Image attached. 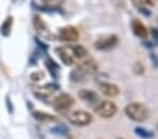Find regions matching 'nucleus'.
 I'll use <instances>...</instances> for the list:
<instances>
[{
    "label": "nucleus",
    "mask_w": 158,
    "mask_h": 139,
    "mask_svg": "<svg viewBox=\"0 0 158 139\" xmlns=\"http://www.w3.org/2000/svg\"><path fill=\"white\" fill-rule=\"evenodd\" d=\"M97 69H98V65L94 59H91V58L84 59L77 65L76 69H73V72L70 73V79H72V82H81L85 77H88L89 75L95 73Z\"/></svg>",
    "instance_id": "1"
},
{
    "label": "nucleus",
    "mask_w": 158,
    "mask_h": 139,
    "mask_svg": "<svg viewBox=\"0 0 158 139\" xmlns=\"http://www.w3.org/2000/svg\"><path fill=\"white\" fill-rule=\"evenodd\" d=\"M125 114L134 122H144L150 117V110L143 103H130L126 106Z\"/></svg>",
    "instance_id": "2"
},
{
    "label": "nucleus",
    "mask_w": 158,
    "mask_h": 139,
    "mask_svg": "<svg viewBox=\"0 0 158 139\" xmlns=\"http://www.w3.org/2000/svg\"><path fill=\"white\" fill-rule=\"evenodd\" d=\"M67 119H69L70 124L76 125V127H87V125L93 124V121H94L93 114L88 111H84V110L70 111L67 114Z\"/></svg>",
    "instance_id": "3"
},
{
    "label": "nucleus",
    "mask_w": 158,
    "mask_h": 139,
    "mask_svg": "<svg viewBox=\"0 0 158 139\" xmlns=\"http://www.w3.org/2000/svg\"><path fill=\"white\" fill-rule=\"evenodd\" d=\"M74 106V97L69 93H60L53 98V108L57 112H67Z\"/></svg>",
    "instance_id": "4"
},
{
    "label": "nucleus",
    "mask_w": 158,
    "mask_h": 139,
    "mask_svg": "<svg viewBox=\"0 0 158 139\" xmlns=\"http://www.w3.org/2000/svg\"><path fill=\"white\" fill-rule=\"evenodd\" d=\"M95 112H97V115H99L101 118H105V119L114 118L118 114V106L110 100L99 101L95 106Z\"/></svg>",
    "instance_id": "5"
},
{
    "label": "nucleus",
    "mask_w": 158,
    "mask_h": 139,
    "mask_svg": "<svg viewBox=\"0 0 158 139\" xmlns=\"http://www.w3.org/2000/svg\"><path fill=\"white\" fill-rule=\"evenodd\" d=\"M118 41H119V38H118V35H115V34L101 35L99 38H97V41L94 42V46H95V49H98V51H109V49H112L114 46H116Z\"/></svg>",
    "instance_id": "6"
},
{
    "label": "nucleus",
    "mask_w": 158,
    "mask_h": 139,
    "mask_svg": "<svg viewBox=\"0 0 158 139\" xmlns=\"http://www.w3.org/2000/svg\"><path fill=\"white\" fill-rule=\"evenodd\" d=\"M78 38H80V31L77 30V27L67 25L59 30V39L66 44H74L78 41Z\"/></svg>",
    "instance_id": "7"
},
{
    "label": "nucleus",
    "mask_w": 158,
    "mask_h": 139,
    "mask_svg": "<svg viewBox=\"0 0 158 139\" xmlns=\"http://www.w3.org/2000/svg\"><path fill=\"white\" fill-rule=\"evenodd\" d=\"M56 55L59 56L62 63L66 65V66H72V65L76 63V58H74V55H73V52H72V49H70L69 45L56 48Z\"/></svg>",
    "instance_id": "8"
},
{
    "label": "nucleus",
    "mask_w": 158,
    "mask_h": 139,
    "mask_svg": "<svg viewBox=\"0 0 158 139\" xmlns=\"http://www.w3.org/2000/svg\"><path fill=\"white\" fill-rule=\"evenodd\" d=\"M99 90L105 97H118L120 94V89L115 83H101Z\"/></svg>",
    "instance_id": "9"
},
{
    "label": "nucleus",
    "mask_w": 158,
    "mask_h": 139,
    "mask_svg": "<svg viewBox=\"0 0 158 139\" xmlns=\"http://www.w3.org/2000/svg\"><path fill=\"white\" fill-rule=\"evenodd\" d=\"M78 97H80V98L84 101V103L89 104V106H97V103H98V100H99L98 94H97L95 91L87 90V89H84V90H80V91H78Z\"/></svg>",
    "instance_id": "10"
},
{
    "label": "nucleus",
    "mask_w": 158,
    "mask_h": 139,
    "mask_svg": "<svg viewBox=\"0 0 158 139\" xmlns=\"http://www.w3.org/2000/svg\"><path fill=\"white\" fill-rule=\"evenodd\" d=\"M131 31L134 35H137L139 38L146 39L148 37V28L140 21V20H133L131 21Z\"/></svg>",
    "instance_id": "11"
},
{
    "label": "nucleus",
    "mask_w": 158,
    "mask_h": 139,
    "mask_svg": "<svg viewBox=\"0 0 158 139\" xmlns=\"http://www.w3.org/2000/svg\"><path fill=\"white\" fill-rule=\"evenodd\" d=\"M32 24H34V28L36 30V33L38 34H42V35H49L48 27H46V24H45L44 20H42L39 15H35V17L32 18Z\"/></svg>",
    "instance_id": "12"
},
{
    "label": "nucleus",
    "mask_w": 158,
    "mask_h": 139,
    "mask_svg": "<svg viewBox=\"0 0 158 139\" xmlns=\"http://www.w3.org/2000/svg\"><path fill=\"white\" fill-rule=\"evenodd\" d=\"M32 115H34V118L38 119L39 122H53V121H56V117H53L52 114H48V112L34 111Z\"/></svg>",
    "instance_id": "13"
},
{
    "label": "nucleus",
    "mask_w": 158,
    "mask_h": 139,
    "mask_svg": "<svg viewBox=\"0 0 158 139\" xmlns=\"http://www.w3.org/2000/svg\"><path fill=\"white\" fill-rule=\"evenodd\" d=\"M70 49H72L73 55H74L76 61H81V59H84V58H87V49L84 48L83 45H72L70 46Z\"/></svg>",
    "instance_id": "14"
},
{
    "label": "nucleus",
    "mask_w": 158,
    "mask_h": 139,
    "mask_svg": "<svg viewBox=\"0 0 158 139\" xmlns=\"http://www.w3.org/2000/svg\"><path fill=\"white\" fill-rule=\"evenodd\" d=\"M11 25H13V17L10 15V17H7L6 20H4V23L2 24V34H3L4 37H9L10 35V31H11Z\"/></svg>",
    "instance_id": "15"
},
{
    "label": "nucleus",
    "mask_w": 158,
    "mask_h": 139,
    "mask_svg": "<svg viewBox=\"0 0 158 139\" xmlns=\"http://www.w3.org/2000/svg\"><path fill=\"white\" fill-rule=\"evenodd\" d=\"M134 133H136L137 136H140V138H143V139H151L152 136H154L151 131L144 129V128H140V127H137L136 129H134Z\"/></svg>",
    "instance_id": "16"
},
{
    "label": "nucleus",
    "mask_w": 158,
    "mask_h": 139,
    "mask_svg": "<svg viewBox=\"0 0 158 139\" xmlns=\"http://www.w3.org/2000/svg\"><path fill=\"white\" fill-rule=\"evenodd\" d=\"M44 6L46 7H51V9H57V7H60L63 4V2L64 0H39Z\"/></svg>",
    "instance_id": "17"
},
{
    "label": "nucleus",
    "mask_w": 158,
    "mask_h": 139,
    "mask_svg": "<svg viewBox=\"0 0 158 139\" xmlns=\"http://www.w3.org/2000/svg\"><path fill=\"white\" fill-rule=\"evenodd\" d=\"M151 34H152V37H154V39L158 42V30H157V28H152V30H151Z\"/></svg>",
    "instance_id": "18"
},
{
    "label": "nucleus",
    "mask_w": 158,
    "mask_h": 139,
    "mask_svg": "<svg viewBox=\"0 0 158 139\" xmlns=\"http://www.w3.org/2000/svg\"><path fill=\"white\" fill-rule=\"evenodd\" d=\"M141 2H143L144 4H148V6H151V4H154L157 0H141Z\"/></svg>",
    "instance_id": "19"
},
{
    "label": "nucleus",
    "mask_w": 158,
    "mask_h": 139,
    "mask_svg": "<svg viewBox=\"0 0 158 139\" xmlns=\"http://www.w3.org/2000/svg\"><path fill=\"white\" fill-rule=\"evenodd\" d=\"M13 2H14L15 4H20V3H23V2H24V0H13Z\"/></svg>",
    "instance_id": "20"
}]
</instances>
